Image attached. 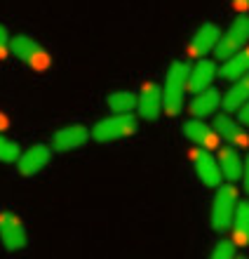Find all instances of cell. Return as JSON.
<instances>
[{
    "label": "cell",
    "instance_id": "cell-13",
    "mask_svg": "<svg viewBox=\"0 0 249 259\" xmlns=\"http://www.w3.org/2000/svg\"><path fill=\"white\" fill-rule=\"evenodd\" d=\"M216 75H219L216 62L202 57V59H197V62L188 68V90L195 95V92H202V90L212 88L216 80Z\"/></svg>",
    "mask_w": 249,
    "mask_h": 259
},
{
    "label": "cell",
    "instance_id": "cell-11",
    "mask_svg": "<svg viewBox=\"0 0 249 259\" xmlns=\"http://www.w3.org/2000/svg\"><path fill=\"white\" fill-rule=\"evenodd\" d=\"M214 130L223 142H228L235 149H242V146L249 144V135H247V130H244V125H240L237 118H230L228 113L214 116Z\"/></svg>",
    "mask_w": 249,
    "mask_h": 259
},
{
    "label": "cell",
    "instance_id": "cell-17",
    "mask_svg": "<svg viewBox=\"0 0 249 259\" xmlns=\"http://www.w3.org/2000/svg\"><path fill=\"white\" fill-rule=\"evenodd\" d=\"M230 231H233V240L237 245H249V198L237 200L233 222H230Z\"/></svg>",
    "mask_w": 249,
    "mask_h": 259
},
{
    "label": "cell",
    "instance_id": "cell-27",
    "mask_svg": "<svg viewBox=\"0 0 249 259\" xmlns=\"http://www.w3.org/2000/svg\"><path fill=\"white\" fill-rule=\"evenodd\" d=\"M7 125H10V118H7L5 113H3V111H0V130H5Z\"/></svg>",
    "mask_w": 249,
    "mask_h": 259
},
{
    "label": "cell",
    "instance_id": "cell-9",
    "mask_svg": "<svg viewBox=\"0 0 249 259\" xmlns=\"http://www.w3.org/2000/svg\"><path fill=\"white\" fill-rule=\"evenodd\" d=\"M190 160H193V167H195L197 172V179H200L202 184L207 186H219L221 184V167H219V160H216V156L212 153L209 149H193L190 151Z\"/></svg>",
    "mask_w": 249,
    "mask_h": 259
},
{
    "label": "cell",
    "instance_id": "cell-12",
    "mask_svg": "<svg viewBox=\"0 0 249 259\" xmlns=\"http://www.w3.org/2000/svg\"><path fill=\"white\" fill-rule=\"evenodd\" d=\"M183 135L188 137L195 146H200V149L212 151L221 144V137L216 135V130L212 127V125H207L205 120H200V118H190V120H186V123H183Z\"/></svg>",
    "mask_w": 249,
    "mask_h": 259
},
{
    "label": "cell",
    "instance_id": "cell-2",
    "mask_svg": "<svg viewBox=\"0 0 249 259\" xmlns=\"http://www.w3.org/2000/svg\"><path fill=\"white\" fill-rule=\"evenodd\" d=\"M136 130H139V118L134 113H120V116L115 113L94 123V127L89 130V139L96 144H111L136 135Z\"/></svg>",
    "mask_w": 249,
    "mask_h": 259
},
{
    "label": "cell",
    "instance_id": "cell-24",
    "mask_svg": "<svg viewBox=\"0 0 249 259\" xmlns=\"http://www.w3.org/2000/svg\"><path fill=\"white\" fill-rule=\"evenodd\" d=\"M237 123L244 125V127H249V99L237 109Z\"/></svg>",
    "mask_w": 249,
    "mask_h": 259
},
{
    "label": "cell",
    "instance_id": "cell-22",
    "mask_svg": "<svg viewBox=\"0 0 249 259\" xmlns=\"http://www.w3.org/2000/svg\"><path fill=\"white\" fill-rule=\"evenodd\" d=\"M209 259H237V243L233 238H223L212 247Z\"/></svg>",
    "mask_w": 249,
    "mask_h": 259
},
{
    "label": "cell",
    "instance_id": "cell-20",
    "mask_svg": "<svg viewBox=\"0 0 249 259\" xmlns=\"http://www.w3.org/2000/svg\"><path fill=\"white\" fill-rule=\"evenodd\" d=\"M106 104L108 109L113 111V113H134L136 111V92L132 90H115L111 95L106 97Z\"/></svg>",
    "mask_w": 249,
    "mask_h": 259
},
{
    "label": "cell",
    "instance_id": "cell-28",
    "mask_svg": "<svg viewBox=\"0 0 249 259\" xmlns=\"http://www.w3.org/2000/svg\"><path fill=\"white\" fill-rule=\"evenodd\" d=\"M240 259H247V257H240Z\"/></svg>",
    "mask_w": 249,
    "mask_h": 259
},
{
    "label": "cell",
    "instance_id": "cell-1",
    "mask_svg": "<svg viewBox=\"0 0 249 259\" xmlns=\"http://www.w3.org/2000/svg\"><path fill=\"white\" fill-rule=\"evenodd\" d=\"M188 68L186 62H172L165 73V88H162V111L169 118L179 116L183 111V99L188 92Z\"/></svg>",
    "mask_w": 249,
    "mask_h": 259
},
{
    "label": "cell",
    "instance_id": "cell-8",
    "mask_svg": "<svg viewBox=\"0 0 249 259\" xmlns=\"http://www.w3.org/2000/svg\"><path fill=\"white\" fill-rule=\"evenodd\" d=\"M49 160H52V146L33 144L26 151H21L19 160H17V170H19L21 177H35L38 172H42L47 167Z\"/></svg>",
    "mask_w": 249,
    "mask_h": 259
},
{
    "label": "cell",
    "instance_id": "cell-21",
    "mask_svg": "<svg viewBox=\"0 0 249 259\" xmlns=\"http://www.w3.org/2000/svg\"><path fill=\"white\" fill-rule=\"evenodd\" d=\"M21 156V146L10 137L0 135V163L5 165H14Z\"/></svg>",
    "mask_w": 249,
    "mask_h": 259
},
{
    "label": "cell",
    "instance_id": "cell-5",
    "mask_svg": "<svg viewBox=\"0 0 249 259\" xmlns=\"http://www.w3.org/2000/svg\"><path fill=\"white\" fill-rule=\"evenodd\" d=\"M249 40V14H237L233 24L221 33L219 42H216L214 55L216 59H228L230 55H235L247 45Z\"/></svg>",
    "mask_w": 249,
    "mask_h": 259
},
{
    "label": "cell",
    "instance_id": "cell-19",
    "mask_svg": "<svg viewBox=\"0 0 249 259\" xmlns=\"http://www.w3.org/2000/svg\"><path fill=\"white\" fill-rule=\"evenodd\" d=\"M249 99V73L230 82L226 95H221V106L226 111H237Z\"/></svg>",
    "mask_w": 249,
    "mask_h": 259
},
{
    "label": "cell",
    "instance_id": "cell-3",
    "mask_svg": "<svg viewBox=\"0 0 249 259\" xmlns=\"http://www.w3.org/2000/svg\"><path fill=\"white\" fill-rule=\"evenodd\" d=\"M10 52L19 59L24 66L33 68V71H47L52 66V57L38 40H33L26 33H17L10 38Z\"/></svg>",
    "mask_w": 249,
    "mask_h": 259
},
{
    "label": "cell",
    "instance_id": "cell-7",
    "mask_svg": "<svg viewBox=\"0 0 249 259\" xmlns=\"http://www.w3.org/2000/svg\"><path fill=\"white\" fill-rule=\"evenodd\" d=\"M89 142V127L82 123H71L59 127L52 135V151L57 153H68V151L82 149Z\"/></svg>",
    "mask_w": 249,
    "mask_h": 259
},
{
    "label": "cell",
    "instance_id": "cell-23",
    "mask_svg": "<svg viewBox=\"0 0 249 259\" xmlns=\"http://www.w3.org/2000/svg\"><path fill=\"white\" fill-rule=\"evenodd\" d=\"M10 28L5 24H0V62H5L7 55H10Z\"/></svg>",
    "mask_w": 249,
    "mask_h": 259
},
{
    "label": "cell",
    "instance_id": "cell-6",
    "mask_svg": "<svg viewBox=\"0 0 249 259\" xmlns=\"http://www.w3.org/2000/svg\"><path fill=\"white\" fill-rule=\"evenodd\" d=\"M0 243L7 252H21L28 245L26 224L21 222L19 214H14L10 210L0 212Z\"/></svg>",
    "mask_w": 249,
    "mask_h": 259
},
{
    "label": "cell",
    "instance_id": "cell-16",
    "mask_svg": "<svg viewBox=\"0 0 249 259\" xmlns=\"http://www.w3.org/2000/svg\"><path fill=\"white\" fill-rule=\"evenodd\" d=\"M219 73H221L223 80H228V82H233V80H237V78L247 75L249 73V48H242L240 52L230 55L228 59H223Z\"/></svg>",
    "mask_w": 249,
    "mask_h": 259
},
{
    "label": "cell",
    "instance_id": "cell-26",
    "mask_svg": "<svg viewBox=\"0 0 249 259\" xmlns=\"http://www.w3.org/2000/svg\"><path fill=\"white\" fill-rule=\"evenodd\" d=\"M233 7L237 12H244V10H249V0H233Z\"/></svg>",
    "mask_w": 249,
    "mask_h": 259
},
{
    "label": "cell",
    "instance_id": "cell-18",
    "mask_svg": "<svg viewBox=\"0 0 249 259\" xmlns=\"http://www.w3.org/2000/svg\"><path fill=\"white\" fill-rule=\"evenodd\" d=\"M219 167H221V175L223 179H228V182H237V179L242 177V158L237 153L235 146H223L219 151Z\"/></svg>",
    "mask_w": 249,
    "mask_h": 259
},
{
    "label": "cell",
    "instance_id": "cell-15",
    "mask_svg": "<svg viewBox=\"0 0 249 259\" xmlns=\"http://www.w3.org/2000/svg\"><path fill=\"white\" fill-rule=\"evenodd\" d=\"M219 106H221V92L214 88H207V90L193 95V99H190V104H188V111L193 118L205 120V118L214 116L216 111H219Z\"/></svg>",
    "mask_w": 249,
    "mask_h": 259
},
{
    "label": "cell",
    "instance_id": "cell-10",
    "mask_svg": "<svg viewBox=\"0 0 249 259\" xmlns=\"http://www.w3.org/2000/svg\"><path fill=\"white\" fill-rule=\"evenodd\" d=\"M136 111L143 120H158L162 113V88L158 82H143L136 92Z\"/></svg>",
    "mask_w": 249,
    "mask_h": 259
},
{
    "label": "cell",
    "instance_id": "cell-14",
    "mask_svg": "<svg viewBox=\"0 0 249 259\" xmlns=\"http://www.w3.org/2000/svg\"><path fill=\"white\" fill-rule=\"evenodd\" d=\"M219 38H221V31H219L216 24H202L195 33H193V38H190V55L195 57V59L207 57L209 52L216 50Z\"/></svg>",
    "mask_w": 249,
    "mask_h": 259
},
{
    "label": "cell",
    "instance_id": "cell-4",
    "mask_svg": "<svg viewBox=\"0 0 249 259\" xmlns=\"http://www.w3.org/2000/svg\"><path fill=\"white\" fill-rule=\"evenodd\" d=\"M240 200V191H237L233 184H219L214 193V200H212V226L214 231L223 233L230 229V222H233V212H235V205Z\"/></svg>",
    "mask_w": 249,
    "mask_h": 259
},
{
    "label": "cell",
    "instance_id": "cell-25",
    "mask_svg": "<svg viewBox=\"0 0 249 259\" xmlns=\"http://www.w3.org/2000/svg\"><path fill=\"white\" fill-rule=\"evenodd\" d=\"M242 184H244V193L249 196V153H247V158L242 160Z\"/></svg>",
    "mask_w": 249,
    "mask_h": 259
}]
</instances>
